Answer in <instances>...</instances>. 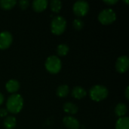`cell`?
<instances>
[{
    "mask_svg": "<svg viewBox=\"0 0 129 129\" xmlns=\"http://www.w3.org/2000/svg\"><path fill=\"white\" fill-rule=\"evenodd\" d=\"M69 47L65 44H60L57 48V53L59 56H66L69 52Z\"/></svg>",
    "mask_w": 129,
    "mask_h": 129,
    "instance_id": "ffe728a7",
    "label": "cell"
},
{
    "mask_svg": "<svg viewBox=\"0 0 129 129\" xmlns=\"http://www.w3.org/2000/svg\"><path fill=\"white\" fill-rule=\"evenodd\" d=\"M128 112V107L127 106L123 104V103H119L116 105V108H115V113L117 116H119V118L121 117H124L125 115Z\"/></svg>",
    "mask_w": 129,
    "mask_h": 129,
    "instance_id": "4fadbf2b",
    "label": "cell"
},
{
    "mask_svg": "<svg viewBox=\"0 0 129 129\" xmlns=\"http://www.w3.org/2000/svg\"><path fill=\"white\" fill-rule=\"evenodd\" d=\"M4 126L6 129H14L16 126V119L14 116H7L4 120Z\"/></svg>",
    "mask_w": 129,
    "mask_h": 129,
    "instance_id": "e0dca14e",
    "label": "cell"
},
{
    "mask_svg": "<svg viewBox=\"0 0 129 129\" xmlns=\"http://www.w3.org/2000/svg\"><path fill=\"white\" fill-rule=\"evenodd\" d=\"M63 111L65 113H70V114H76L79 110L78 107L75 104L71 103V102L65 103L63 104Z\"/></svg>",
    "mask_w": 129,
    "mask_h": 129,
    "instance_id": "5bb4252c",
    "label": "cell"
},
{
    "mask_svg": "<svg viewBox=\"0 0 129 129\" xmlns=\"http://www.w3.org/2000/svg\"><path fill=\"white\" fill-rule=\"evenodd\" d=\"M69 91H70V89H69L68 85H61L57 88L56 94L59 98H65V97H67L68 95Z\"/></svg>",
    "mask_w": 129,
    "mask_h": 129,
    "instance_id": "ac0fdd59",
    "label": "cell"
},
{
    "mask_svg": "<svg viewBox=\"0 0 129 129\" xmlns=\"http://www.w3.org/2000/svg\"><path fill=\"white\" fill-rule=\"evenodd\" d=\"M116 129H129L128 117L124 116L119 118L116 123Z\"/></svg>",
    "mask_w": 129,
    "mask_h": 129,
    "instance_id": "9a60e30c",
    "label": "cell"
},
{
    "mask_svg": "<svg viewBox=\"0 0 129 129\" xmlns=\"http://www.w3.org/2000/svg\"><path fill=\"white\" fill-rule=\"evenodd\" d=\"M67 28V20L61 16L54 17L51 22V30L54 35H61Z\"/></svg>",
    "mask_w": 129,
    "mask_h": 129,
    "instance_id": "3957f363",
    "label": "cell"
},
{
    "mask_svg": "<svg viewBox=\"0 0 129 129\" xmlns=\"http://www.w3.org/2000/svg\"><path fill=\"white\" fill-rule=\"evenodd\" d=\"M63 125L69 129H79L80 124L79 121L73 116H66L63 119Z\"/></svg>",
    "mask_w": 129,
    "mask_h": 129,
    "instance_id": "9c48e42d",
    "label": "cell"
},
{
    "mask_svg": "<svg viewBox=\"0 0 129 129\" xmlns=\"http://www.w3.org/2000/svg\"><path fill=\"white\" fill-rule=\"evenodd\" d=\"M13 42V36L8 31H4L0 33V50H5L10 47Z\"/></svg>",
    "mask_w": 129,
    "mask_h": 129,
    "instance_id": "52a82bcc",
    "label": "cell"
},
{
    "mask_svg": "<svg viewBox=\"0 0 129 129\" xmlns=\"http://www.w3.org/2000/svg\"><path fill=\"white\" fill-rule=\"evenodd\" d=\"M87 94V92L85 91V89H84L83 88L80 87V86H76L75 88H73V91H72V96L78 100L82 99L84 98Z\"/></svg>",
    "mask_w": 129,
    "mask_h": 129,
    "instance_id": "7c38bea8",
    "label": "cell"
},
{
    "mask_svg": "<svg viewBox=\"0 0 129 129\" xmlns=\"http://www.w3.org/2000/svg\"><path fill=\"white\" fill-rule=\"evenodd\" d=\"M104 2L107 5H115L118 2V0H107V1H104Z\"/></svg>",
    "mask_w": 129,
    "mask_h": 129,
    "instance_id": "cb8c5ba5",
    "label": "cell"
},
{
    "mask_svg": "<svg viewBox=\"0 0 129 129\" xmlns=\"http://www.w3.org/2000/svg\"><path fill=\"white\" fill-rule=\"evenodd\" d=\"M73 10L76 16L84 17L89 11V5L85 1H77L73 4Z\"/></svg>",
    "mask_w": 129,
    "mask_h": 129,
    "instance_id": "8992f818",
    "label": "cell"
},
{
    "mask_svg": "<svg viewBox=\"0 0 129 129\" xmlns=\"http://www.w3.org/2000/svg\"><path fill=\"white\" fill-rule=\"evenodd\" d=\"M45 66L48 72H49L51 74H57L60 71L62 63L61 60L58 57L52 55L47 58Z\"/></svg>",
    "mask_w": 129,
    "mask_h": 129,
    "instance_id": "277c9868",
    "label": "cell"
},
{
    "mask_svg": "<svg viewBox=\"0 0 129 129\" xmlns=\"http://www.w3.org/2000/svg\"><path fill=\"white\" fill-rule=\"evenodd\" d=\"M116 19V12L111 8H106L101 11L98 15V20L103 25L113 23Z\"/></svg>",
    "mask_w": 129,
    "mask_h": 129,
    "instance_id": "5b68a950",
    "label": "cell"
},
{
    "mask_svg": "<svg viewBox=\"0 0 129 129\" xmlns=\"http://www.w3.org/2000/svg\"><path fill=\"white\" fill-rule=\"evenodd\" d=\"M8 115V111L5 108L0 109V117H5Z\"/></svg>",
    "mask_w": 129,
    "mask_h": 129,
    "instance_id": "603a6c76",
    "label": "cell"
},
{
    "mask_svg": "<svg viewBox=\"0 0 129 129\" xmlns=\"http://www.w3.org/2000/svg\"><path fill=\"white\" fill-rule=\"evenodd\" d=\"M73 26L75 29L81 30L84 26V22L81 19H75L73 22Z\"/></svg>",
    "mask_w": 129,
    "mask_h": 129,
    "instance_id": "44dd1931",
    "label": "cell"
},
{
    "mask_svg": "<svg viewBox=\"0 0 129 129\" xmlns=\"http://www.w3.org/2000/svg\"><path fill=\"white\" fill-rule=\"evenodd\" d=\"M17 4L15 0H0V7L4 10H11Z\"/></svg>",
    "mask_w": 129,
    "mask_h": 129,
    "instance_id": "2e32d148",
    "label": "cell"
},
{
    "mask_svg": "<svg viewBox=\"0 0 129 129\" xmlns=\"http://www.w3.org/2000/svg\"><path fill=\"white\" fill-rule=\"evenodd\" d=\"M108 90L107 88L101 85H94L89 91V96L91 100L96 102L101 101L106 99L108 96Z\"/></svg>",
    "mask_w": 129,
    "mask_h": 129,
    "instance_id": "7a4b0ae2",
    "label": "cell"
},
{
    "mask_svg": "<svg viewBox=\"0 0 129 129\" xmlns=\"http://www.w3.org/2000/svg\"><path fill=\"white\" fill-rule=\"evenodd\" d=\"M48 1L46 0H35L33 2V8L36 12H42L48 7Z\"/></svg>",
    "mask_w": 129,
    "mask_h": 129,
    "instance_id": "30bf717a",
    "label": "cell"
},
{
    "mask_svg": "<svg viewBox=\"0 0 129 129\" xmlns=\"http://www.w3.org/2000/svg\"><path fill=\"white\" fill-rule=\"evenodd\" d=\"M18 5H19V7L23 9V10H25L26 9L29 5V2L27 1V0H20L18 2Z\"/></svg>",
    "mask_w": 129,
    "mask_h": 129,
    "instance_id": "7402d4cb",
    "label": "cell"
},
{
    "mask_svg": "<svg viewBox=\"0 0 129 129\" xmlns=\"http://www.w3.org/2000/svg\"><path fill=\"white\" fill-rule=\"evenodd\" d=\"M3 102H4V96L2 93H0V105H2Z\"/></svg>",
    "mask_w": 129,
    "mask_h": 129,
    "instance_id": "484cf974",
    "label": "cell"
},
{
    "mask_svg": "<svg viewBox=\"0 0 129 129\" xmlns=\"http://www.w3.org/2000/svg\"><path fill=\"white\" fill-rule=\"evenodd\" d=\"M125 98L127 100H129V88L127 87L126 89H125Z\"/></svg>",
    "mask_w": 129,
    "mask_h": 129,
    "instance_id": "d4e9b609",
    "label": "cell"
},
{
    "mask_svg": "<svg viewBox=\"0 0 129 129\" xmlns=\"http://www.w3.org/2000/svg\"><path fill=\"white\" fill-rule=\"evenodd\" d=\"M50 8L52 12L59 13L62 8V3L59 0H52L50 2Z\"/></svg>",
    "mask_w": 129,
    "mask_h": 129,
    "instance_id": "d6986e66",
    "label": "cell"
},
{
    "mask_svg": "<svg viewBox=\"0 0 129 129\" xmlns=\"http://www.w3.org/2000/svg\"><path fill=\"white\" fill-rule=\"evenodd\" d=\"M129 67V59L127 56L119 57L116 62V70L119 73H125Z\"/></svg>",
    "mask_w": 129,
    "mask_h": 129,
    "instance_id": "ba28073f",
    "label": "cell"
},
{
    "mask_svg": "<svg viewBox=\"0 0 129 129\" xmlns=\"http://www.w3.org/2000/svg\"><path fill=\"white\" fill-rule=\"evenodd\" d=\"M5 88L8 92L15 94L20 88V83L15 79H11L7 82L5 85Z\"/></svg>",
    "mask_w": 129,
    "mask_h": 129,
    "instance_id": "8fae6325",
    "label": "cell"
},
{
    "mask_svg": "<svg viewBox=\"0 0 129 129\" xmlns=\"http://www.w3.org/2000/svg\"><path fill=\"white\" fill-rule=\"evenodd\" d=\"M23 107V99L20 94H13L6 103V110L12 114H17L21 111Z\"/></svg>",
    "mask_w": 129,
    "mask_h": 129,
    "instance_id": "6da1fadb",
    "label": "cell"
}]
</instances>
